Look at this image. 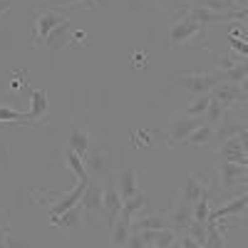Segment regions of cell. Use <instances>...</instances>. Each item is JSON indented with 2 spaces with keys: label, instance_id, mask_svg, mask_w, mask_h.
Returning <instances> with one entry per match:
<instances>
[{
  "label": "cell",
  "instance_id": "6da1fadb",
  "mask_svg": "<svg viewBox=\"0 0 248 248\" xmlns=\"http://www.w3.org/2000/svg\"><path fill=\"white\" fill-rule=\"evenodd\" d=\"M216 171H218V186H221L223 194L238 196V194L248 191V167H246V164L218 161Z\"/></svg>",
  "mask_w": 248,
  "mask_h": 248
},
{
  "label": "cell",
  "instance_id": "7a4b0ae2",
  "mask_svg": "<svg viewBox=\"0 0 248 248\" xmlns=\"http://www.w3.org/2000/svg\"><path fill=\"white\" fill-rule=\"evenodd\" d=\"M203 37H206V25L196 23V20H189V17H176V23L169 30V45L171 47L191 45V43L203 40Z\"/></svg>",
  "mask_w": 248,
  "mask_h": 248
},
{
  "label": "cell",
  "instance_id": "3957f363",
  "mask_svg": "<svg viewBox=\"0 0 248 248\" xmlns=\"http://www.w3.org/2000/svg\"><path fill=\"white\" fill-rule=\"evenodd\" d=\"M176 82L186 92H191L194 97L196 94H211L214 87L221 85L218 72H184V75H179Z\"/></svg>",
  "mask_w": 248,
  "mask_h": 248
},
{
  "label": "cell",
  "instance_id": "277c9868",
  "mask_svg": "<svg viewBox=\"0 0 248 248\" xmlns=\"http://www.w3.org/2000/svg\"><path fill=\"white\" fill-rule=\"evenodd\" d=\"M67 15L70 13H60V10H45V13H40L35 17V23H32V45H45L47 35L57 25L67 23Z\"/></svg>",
  "mask_w": 248,
  "mask_h": 248
},
{
  "label": "cell",
  "instance_id": "5b68a950",
  "mask_svg": "<svg viewBox=\"0 0 248 248\" xmlns=\"http://www.w3.org/2000/svg\"><path fill=\"white\" fill-rule=\"evenodd\" d=\"M85 40H87V35H85V32H72V25H70V20H67V23L57 25V28L47 35L45 47H47L52 55H60L67 45H72V43H85Z\"/></svg>",
  "mask_w": 248,
  "mask_h": 248
},
{
  "label": "cell",
  "instance_id": "8992f818",
  "mask_svg": "<svg viewBox=\"0 0 248 248\" xmlns=\"http://www.w3.org/2000/svg\"><path fill=\"white\" fill-rule=\"evenodd\" d=\"M203 124V117H186V114H179L174 122H171V127L167 132V144L169 147H179V144L189 137L194 129H199Z\"/></svg>",
  "mask_w": 248,
  "mask_h": 248
},
{
  "label": "cell",
  "instance_id": "52a82bcc",
  "mask_svg": "<svg viewBox=\"0 0 248 248\" xmlns=\"http://www.w3.org/2000/svg\"><path fill=\"white\" fill-rule=\"evenodd\" d=\"M167 221H169V229H174L176 233L186 231V229L191 226V221H194V206L186 201L184 196H179V199L174 201V206H171Z\"/></svg>",
  "mask_w": 248,
  "mask_h": 248
},
{
  "label": "cell",
  "instance_id": "ba28073f",
  "mask_svg": "<svg viewBox=\"0 0 248 248\" xmlns=\"http://www.w3.org/2000/svg\"><path fill=\"white\" fill-rule=\"evenodd\" d=\"M85 167H87V174H92L94 179H105L112 174V159L109 154H105L102 147H90L85 156Z\"/></svg>",
  "mask_w": 248,
  "mask_h": 248
},
{
  "label": "cell",
  "instance_id": "9c48e42d",
  "mask_svg": "<svg viewBox=\"0 0 248 248\" xmlns=\"http://www.w3.org/2000/svg\"><path fill=\"white\" fill-rule=\"evenodd\" d=\"M114 184H117V191H119L122 201H127V199H132L137 191H141L144 176H141V171H139L137 167H127V169L117 176Z\"/></svg>",
  "mask_w": 248,
  "mask_h": 248
},
{
  "label": "cell",
  "instance_id": "30bf717a",
  "mask_svg": "<svg viewBox=\"0 0 248 248\" xmlns=\"http://www.w3.org/2000/svg\"><path fill=\"white\" fill-rule=\"evenodd\" d=\"M82 209L90 216L105 214V186L102 184H87L85 194H82Z\"/></svg>",
  "mask_w": 248,
  "mask_h": 248
},
{
  "label": "cell",
  "instance_id": "8fae6325",
  "mask_svg": "<svg viewBox=\"0 0 248 248\" xmlns=\"http://www.w3.org/2000/svg\"><path fill=\"white\" fill-rule=\"evenodd\" d=\"M122 206H124V201H122V196H119V191H117V184H114V181L105 184V214H102V216H105V221H107L109 229L114 226V221L119 218Z\"/></svg>",
  "mask_w": 248,
  "mask_h": 248
},
{
  "label": "cell",
  "instance_id": "7c38bea8",
  "mask_svg": "<svg viewBox=\"0 0 248 248\" xmlns=\"http://www.w3.org/2000/svg\"><path fill=\"white\" fill-rule=\"evenodd\" d=\"M241 97H243L241 87L238 85H229V82H221V85H216L214 92H211V99L216 102V105H221L226 112H229L236 102H241Z\"/></svg>",
  "mask_w": 248,
  "mask_h": 248
},
{
  "label": "cell",
  "instance_id": "4fadbf2b",
  "mask_svg": "<svg viewBox=\"0 0 248 248\" xmlns=\"http://www.w3.org/2000/svg\"><path fill=\"white\" fill-rule=\"evenodd\" d=\"M246 209H248V191L233 196L231 201H226L221 209L211 211V214H209V221H221V218H226V216H236V214H243Z\"/></svg>",
  "mask_w": 248,
  "mask_h": 248
},
{
  "label": "cell",
  "instance_id": "5bb4252c",
  "mask_svg": "<svg viewBox=\"0 0 248 248\" xmlns=\"http://www.w3.org/2000/svg\"><path fill=\"white\" fill-rule=\"evenodd\" d=\"M132 221H134V218H132L127 211L119 214V218L114 221V226L109 229V231H112V246H127V243H129V236H132V231H134V229H132Z\"/></svg>",
  "mask_w": 248,
  "mask_h": 248
},
{
  "label": "cell",
  "instance_id": "9a60e30c",
  "mask_svg": "<svg viewBox=\"0 0 248 248\" xmlns=\"http://www.w3.org/2000/svg\"><path fill=\"white\" fill-rule=\"evenodd\" d=\"M82 216H85V209H82V201H79L77 206H72L70 211H65L62 216L52 218V226H57V229H62V231H79Z\"/></svg>",
  "mask_w": 248,
  "mask_h": 248
},
{
  "label": "cell",
  "instance_id": "2e32d148",
  "mask_svg": "<svg viewBox=\"0 0 248 248\" xmlns=\"http://www.w3.org/2000/svg\"><path fill=\"white\" fill-rule=\"evenodd\" d=\"M90 147H92V137H90V132H87V129H82V127H72V132H70V137H67V149L77 152L82 159H85L87 152H90Z\"/></svg>",
  "mask_w": 248,
  "mask_h": 248
},
{
  "label": "cell",
  "instance_id": "e0dca14e",
  "mask_svg": "<svg viewBox=\"0 0 248 248\" xmlns=\"http://www.w3.org/2000/svg\"><path fill=\"white\" fill-rule=\"evenodd\" d=\"M206 191H209V189H206V186H203L196 176H191V174H189V176H184V179H181V191H179V196H184L191 206H194V203L206 194Z\"/></svg>",
  "mask_w": 248,
  "mask_h": 248
},
{
  "label": "cell",
  "instance_id": "ac0fdd59",
  "mask_svg": "<svg viewBox=\"0 0 248 248\" xmlns=\"http://www.w3.org/2000/svg\"><path fill=\"white\" fill-rule=\"evenodd\" d=\"M218 156H221V161L246 164V149H243V144L238 141V137H233V139H229V141H223Z\"/></svg>",
  "mask_w": 248,
  "mask_h": 248
},
{
  "label": "cell",
  "instance_id": "d6986e66",
  "mask_svg": "<svg viewBox=\"0 0 248 248\" xmlns=\"http://www.w3.org/2000/svg\"><path fill=\"white\" fill-rule=\"evenodd\" d=\"M181 144H184V147H211V144H214V127L201 124V127L194 129Z\"/></svg>",
  "mask_w": 248,
  "mask_h": 248
},
{
  "label": "cell",
  "instance_id": "ffe728a7",
  "mask_svg": "<svg viewBox=\"0 0 248 248\" xmlns=\"http://www.w3.org/2000/svg\"><path fill=\"white\" fill-rule=\"evenodd\" d=\"M243 129H246L243 124H238V122H231V119H223V122L218 124V127L214 129V144H223V141H229V139L238 137Z\"/></svg>",
  "mask_w": 248,
  "mask_h": 248
},
{
  "label": "cell",
  "instance_id": "44dd1931",
  "mask_svg": "<svg viewBox=\"0 0 248 248\" xmlns=\"http://www.w3.org/2000/svg\"><path fill=\"white\" fill-rule=\"evenodd\" d=\"M62 154H65V161H67V167L72 169V174L77 176V181H85V184H90V174H87V167H85V159H82L77 152H72V149H62Z\"/></svg>",
  "mask_w": 248,
  "mask_h": 248
},
{
  "label": "cell",
  "instance_id": "7402d4cb",
  "mask_svg": "<svg viewBox=\"0 0 248 248\" xmlns=\"http://www.w3.org/2000/svg\"><path fill=\"white\" fill-rule=\"evenodd\" d=\"M203 248H226V229H221L218 221L206 223V246Z\"/></svg>",
  "mask_w": 248,
  "mask_h": 248
},
{
  "label": "cell",
  "instance_id": "603a6c76",
  "mask_svg": "<svg viewBox=\"0 0 248 248\" xmlns=\"http://www.w3.org/2000/svg\"><path fill=\"white\" fill-rule=\"evenodd\" d=\"M47 107H50V97H47V92H45V90H32V107H30L32 119L43 124Z\"/></svg>",
  "mask_w": 248,
  "mask_h": 248
},
{
  "label": "cell",
  "instance_id": "cb8c5ba5",
  "mask_svg": "<svg viewBox=\"0 0 248 248\" xmlns=\"http://www.w3.org/2000/svg\"><path fill=\"white\" fill-rule=\"evenodd\" d=\"M0 122H10V124H30V127H37L40 122L32 119L30 112H17L10 107H0Z\"/></svg>",
  "mask_w": 248,
  "mask_h": 248
},
{
  "label": "cell",
  "instance_id": "d4e9b609",
  "mask_svg": "<svg viewBox=\"0 0 248 248\" xmlns=\"http://www.w3.org/2000/svg\"><path fill=\"white\" fill-rule=\"evenodd\" d=\"M122 211H127L132 218H137L139 214H144V211H147V191H137L132 199H127V201H124V206H122Z\"/></svg>",
  "mask_w": 248,
  "mask_h": 248
},
{
  "label": "cell",
  "instance_id": "484cf974",
  "mask_svg": "<svg viewBox=\"0 0 248 248\" xmlns=\"http://www.w3.org/2000/svg\"><path fill=\"white\" fill-rule=\"evenodd\" d=\"M209 105H211V94H196L189 105L184 107L181 114H186V117H203L206 109H209Z\"/></svg>",
  "mask_w": 248,
  "mask_h": 248
},
{
  "label": "cell",
  "instance_id": "4316f807",
  "mask_svg": "<svg viewBox=\"0 0 248 248\" xmlns=\"http://www.w3.org/2000/svg\"><path fill=\"white\" fill-rule=\"evenodd\" d=\"M209 214H211V191H206V194L194 203V221L209 223Z\"/></svg>",
  "mask_w": 248,
  "mask_h": 248
},
{
  "label": "cell",
  "instance_id": "83f0119b",
  "mask_svg": "<svg viewBox=\"0 0 248 248\" xmlns=\"http://www.w3.org/2000/svg\"><path fill=\"white\" fill-rule=\"evenodd\" d=\"M226 119V109L221 107V105H216V102L211 99V105H209V109H206V114H203V124H209V127H218V124Z\"/></svg>",
  "mask_w": 248,
  "mask_h": 248
},
{
  "label": "cell",
  "instance_id": "f1b7e54d",
  "mask_svg": "<svg viewBox=\"0 0 248 248\" xmlns=\"http://www.w3.org/2000/svg\"><path fill=\"white\" fill-rule=\"evenodd\" d=\"M203 8L209 10H216V13H231V10H238L233 0H201Z\"/></svg>",
  "mask_w": 248,
  "mask_h": 248
},
{
  "label": "cell",
  "instance_id": "f546056e",
  "mask_svg": "<svg viewBox=\"0 0 248 248\" xmlns=\"http://www.w3.org/2000/svg\"><path fill=\"white\" fill-rule=\"evenodd\" d=\"M5 246H8V248H35V243H30L28 238H20V236H15L10 229L5 231Z\"/></svg>",
  "mask_w": 248,
  "mask_h": 248
},
{
  "label": "cell",
  "instance_id": "4dcf8cb0",
  "mask_svg": "<svg viewBox=\"0 0 248 248\" xmlns=\"http://www.w3.org/2000/svg\"><path fill=\"white\" fill-rule=\"evenodd\" d=\"M229 45H231V50H233L238 57L248 60V43H246V40H241L238 35H231V37H229Z\"/></svg>",
  "mask_w": 248,
  "mask_h": 248
},
{
  "label": "cell",
  "instance_id": "1f68e13d",
  "mask_svg": "<svg viewBox=\"0 0 248 248\" xmlns=\"http://www.w3.org/2000/svg\"><path fill=\"white\" fill-rule=\"evenodd\" d=\"M152 137H161V132H159V129H139V132L134 134L132 141H134V147H141V141H144V144H149Z\"/></svg>",
  "mask_w": 248,
  "mask_h": 248
},
{
  "label": "cell",
  "instance_id": "d6a6232c",
  "mask_svg": "<svg viewBox=\"0 0 248 248\" xmlns=\"http://www.w3.org/2000/svg\"><path fill=\"white\" fill-rule=\"evenodd\" d=\"M186 231H189L201 246H206V223H201V221H191V226H189Z\"/></svg>",
  "mask_w": 248,
  "mask_h": 248
},
{
  "label": "cell",
  "instance_id": "836d02e7",
  "mask_svg": "<svg viewBox=\"0 0 248 248\" xmlns=\"http://www.w3.org/2000/svg\"><path fill=\"white\" fill-rule=\"evenodd\" d=\"M179 241H181V246H184V248H203V246H201V243L189 233V231H181V233H179Z\"/></svg>",
  "mask_w": 248,
  "mask_h": 248
},
{
  "label": "cell",
  "instance_id": "e575fe53",
  "mask_svg": "<svg viewBox=\"0 0 248 248\" xmlns=\"http://www.w3.org/2000/svg\"><path fill=\"white\" fill-rule=\"evenodd\" d=\"M127 248H147V241H144V233H141V231H132Z\"/></svg>",
  "mask_w": 248,
  "mask_h": 248
},
{
  "label": "cell",
  "instance_id": "d590c367",
  "mask_svg": "<svg viewBox=\"0 0 248 248\" xmlns=\"http://www.w3.org/2000/svg\"><path fill=\"white\" fill-rule=\"evenodd\" d=\"M97 3H105V0H79V5L85 8H97Z\"/></svg>",
  "mask_w": 248,
  "mask_h": 248
},
{
  "label": "cell",
  "instance_id": "8d00e7d4",
  "mask_svg": "<svg viewBox=\"0 0 248 248\" xmlns=\"http://www.w3.org/2000/svg\"><path fill=\"white\" fill-rule=\"evenodd\" d=\"M10 5H13L10 0H0V15H5V13L10 10Z\"/></svg>",
  "mask_w": 248,
  "mask_h": 248
},
{
  "label": "cell",
  "instance_id": "74e56055",
  "mask_svg": "<svg viewBox=\"0 0 248 248\" xmlns=\"http://www.w3.org/2000/svg\"><path fill=\"white\" fill-rule=\"evenodd\" d=\"M238 87H241V92H243V94H248V75L243 77V82H241V85H238Z\"/></svg>",
  "mask_w": 248,
  "mask_h": 248
},
{
  "label": "cell",
  "instance_id": "f35d334b",
  "mask_svg": "<svg viewBox=\"0 0 248 248\" xmlns=\"http://www.w3.org/2000/svg\"><path fill=\"white\" fill-rule=\"evenodd\" d=\"M236 8H248V0H233Z\"/></svg>",
  "mask_w": 248,
  "mask_h": 248
},
{
  "label": "cell",
  "instance_id": "ab89813d",
  "mask_svg": "<svg viewBox=\"0 0 248 248\" xmlns=\"http://www.w3.org/2000/svg\"><path fill=\"white\" fill-rule=\"evenodd\" d=\"M169 248H184V246H181V241H179V236H176V241H174V243H171Z\"/></svg>",
  "mask_w": 248,
  "mask_h": 248
},
{
  "label": "cell",
  "instance_id": "60d3db41",
  "mask_svg": "<svg viewBox=\"0 0 248 248\" xmlns=\"http://www.w3.org/2000/svg\"><path fill=\"white\" fill-rule=\"evenodd\" d=\"M5 231H8V229H3V226H0V238H5Z\"/></svg>",
  "mask_w": 248,
  "mask_h": 248
},
{
  "label": "cell",
  "instance_id": "b9f144b4",
  "mask_svg": "<svg viewBox=\"0 0 248 248\" xmlns=\"http://www.w3.org/2000/svg\"><path fill=\"white\" fill-rule=\"evenodd\" d=\"M241 102H243V105H248V94H243V97H241Z\"/></svg>",
  "mask_w": 248,
  "mask_h": 248
},
{
  "label": "cell",
  "instance_id": "7bdbcfd3",
  "mask_svg": "<svg viewBox=\"0 0 248 248\" xmlns=\"http://www.w3.org/2000/svg\"><path fill=\"white\" fill-rule=\"evenodd\" d=\"M0 248H8V246H5V238H0Z\"/></svg>",
  "mask_w": 248,
  "mask_h": 248
},
{
  "label": "cell",
  "instance_id": "ee69618b",
  "mask_svg": "<svg viewBox=\"0 0 248 248\" xmlns=\"http://www.w3.org/2000/svg\"><path fill=\"white\" fill-rule=\"evenodd\" d=\"M109 248H127V246H109Z\"/></svg>",
  "mask_w": 248,
  "mask_h": 248
},
{
  "label": "cell",
  "instance_id": "f6af8a7d",
  "mask_svg": "<svg viewBox=\"0 0 248 248\" xmlns=\"http://www.w3.org/2000/svg\"><path fill=\"white\" fill-rule=\"evenodd\" d=\"M152 3H161V0H152Z\"/></svg>",
  "mask_w": 248,
  "mask_h": 248
},
{
  "label": "cell",
  "instance_id": "bcb514c9",
  "mask_svg": "<svg viewBox=\"0 0 248 248\" xmlns=\"http://www.w3.org/2000/svg\"><path fill=\"white\" fill-rule=\"evenodd\" d=\"M147 248H156V246H147Z\"/></svg>",
  "mask_w": 248,
  "mask_h": 248
},
{
  "label": "cell",
  "instance_id": "7dc6e473",
  "mask_svg": "<svg viewBox=\"0 0 248 248\" xmlns=\"http://www.w3.org/2000/svg\"><path fill=\"white\" fill-rule=\"evenodd\" d=\"M246 211H248V209H246Z\"/></svg>",
  "mask_w": 248,
  "mask_h": 248
}]
</instances>
